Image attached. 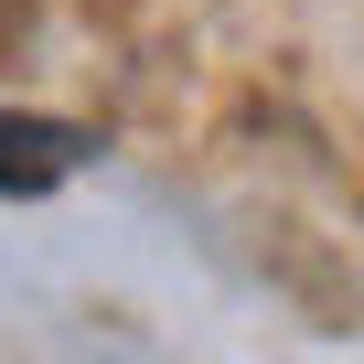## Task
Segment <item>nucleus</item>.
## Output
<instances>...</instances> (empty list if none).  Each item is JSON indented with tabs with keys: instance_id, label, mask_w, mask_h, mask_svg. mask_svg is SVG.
Instances as JSON below:
<instances>
[{
	"instance_id": "obj_1",
	"label": "nucleus",
	"mask_w": 364,
	"mask_h": 364,
	"mask_svg": "<svg viewBox=\"0 0 364 364\" xmlns=\"http://www.w3.org/2000/svg\"><path fill=\"white\" fill-rule=\"evenodd\" d=\"M86 161L75 129H43V118H0V193H54V182Z\"/></svg>"
}]
</instances>
